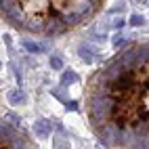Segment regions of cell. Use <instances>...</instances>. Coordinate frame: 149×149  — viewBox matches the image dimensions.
Returning a JSON list of instances; mask_svg holds the SVG:
<instances>
[{
    "label": "cell",
    "instance_id": "7",
    "mask_svg": "<svg viewBox=\"0 0 149 149\" xmlns=\"http://www.w3.org/2000/svg\"><path fill=\"white\" fill-rule=\"evenodd\" d=\"M51 67H53V69H61V67H63V61H61L59 57H53V59H51Z\"/></svg>",
    "mask_w": 149,
    "mask_h": 149
},
{
    "label": "cell",
    "instance_id": "3",
    "mask_svg": "<svg viewBox=\"0 0 149 149\" xmlns=\"http://www.w3.org/2000/svg\"><path fill=\"white\" fill-rule=\"evenodd\" d=\"M0 149H36V145L25 130L0 116Z\"/></svg>",
    "mask_w": 149,
    "mask_h": 149
},
{
    "label": "cell",
    "instance_id": "6",
    "mask_svg": "<svg viewBox=\"0 0 149 149\" xmlns=\"http://www.w3.org/2000/svg\"><path fill=\"white\" fill-rule=\"evenodd\" d=\"M23 44H25L27 51H32V53H42V51H44L42 46H38V44H34V42H23Z\"/></svg>",
    "mask_w": 149,
    "mask_h": 149
},
{
    "label": "cell",
    "instance_id": "10",
    "mask_svg": "<svg viewBox=\"0 0 149 149\" xmlns=\"http://www.w3.org/2000/svg\"><path fill=\"white\" fill-rule=\"evenodd\" d=\"M122 25H124V19H122V17L116 19V27H122Z\"/></svg>",
    "mask_w": 149,
    "mask_h": 149
},
{
    "label": "cell",
    "instance_id": "1",
    "mask_svg": "<svg viewBox=\"0 0 149 149\" xmlns=\"http://www.w3.org/2000/svg\"><path fill=\"white\" fill-rule=\"evenodd\" d=\"M84 107L109 149H149V40L124 46L88 78Z\"/></svg>",
    "mask_w": 149,
    "mask_h": 149
},
{
    "label": "cell",
    "instance_id": "2",
    "mask_svg": "<svg viewBox=\"0 0 149 149\" xmlns=\"http://www.w3.org/2000/svg\"><path fill=\"white\" fill-rule=\"evenodd\" d=\"M107 0H0V19L38 38H57L84 27Z\"/></svg>",
    "mask_w": 149,
    "mask_h": 149
},
{
    "label": "cell",
    "instance_id": "4",
    "mask_svg": "<svg viewBox=\"0 0 149 149\" xmlns=\"http://www.w3.org/2000/svg\"><path fill=\"white\" fill-rule=\"evenodd\" d=\"M36 132L40 134V136H46V134H48V126H46V122H44V120L36 122Z\"/></svg>",
    "mask_w": 149,
    "mask_h": 149
},
{
    "label": "cell",
    "instance_id": "5",
    "mask_svg": "<svg viewBox=\"0 0 149 149\" xmlns=\"http://www.w3.org/2000/svg\"><path fill=\"white\" fill-rule=\"evenodd\" d=\"M76 74L74 72H65V76H63V82H61V86H67V84H72V82H76Z\"/></svg>",
    "mask_w": 149,
    "mask_h": 149
},
{
    "label": "cell",
    "instance_id": "8",
    "mask_svg": "<svg viewBox=\"0 0 149 149\" xmlns=\"http://www.w3.org/2000/svg\"><path fill=\"white\" fill-rule=\"evenodd\" d=\"M143 21H145V19H143L141 15H134V17L130 19V23H132V25H143Z\"/></svg>",
    "mask_w": 149,
    "mask_h": 149
},
{
    "label": "cell",
    "instance_id": "9",
    "mask_svg": "<svg viewBox=\"0 0 149 149\" xmlns=\"http://www.w3.org/2000/svg\"><path fill=\"white\" fill-rule=\"evenodd\" d=\"M15 93H17V91H15ZM15 93L11 95V101H13V103H19V101H21V97H19V95H15Z\"/></svg>",
    "mask_w": 149,
    "mask_h": 149
}]
</instances>
